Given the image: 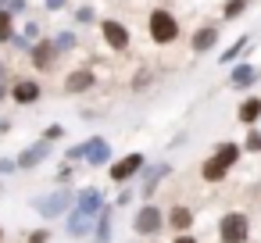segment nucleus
Masks as SVG:
<instances>
[{
  "mask_svg": "<svg viewBox=\"0 0 261 243\" xmlns=\"http://www.w3.org/2000/svg\"><path fill=\"white\" fill-rule=\"evenodd\" d=\"M175 243H197V239H193V236H186V232H182V236H175Z\"/></svg>",
  "mask_w": 261,
  "mask_h": 243,
  "instance_id": "nucleus-25",
  "label": "nucleus"
},
{
  "mask_svg": "<svg viewBox=\"0 0 261 243\" xmlns=\"http://www.w3.org/2000/svg\"><path fill=\"white\" fill-rule=\"evenodd\" d=\"M47 150H50L47 143H40V147H29V150H25V154H22L15 165H18V168H33V165H40V161L47 157Z\"/></svg>",
  "mask_w": 261,
  "mask_h": 243,
  "instance_id": "nucleus-11",
  "label": "nucleus"
},
{
  "mask_svg": "<svg viewBox=\"0 0 261 243\" xmlns=\"http://www.w3.org/2000/svg\"><path fill=\"white\" fill-rule=\"evenodd\" d=\"M254 79H257V68H250V65L232 68V86H250Z\"/></svg>",
  "mask_w": 261,
  "mask_h": 243,
  "instance_id": "nucleus-14",
  "label": "nucleus"
},
{
  "mask_svg": "<svg viewBox=\"0 0 261 243\" xmlns=\"http://www.w3.org/2000/svg\"><path fill=\"white\" fill-rule=\"evenodd\" d=\"M150 36H154L158 43H172V40L179 36L175 18H172L168 11H154V15H150Z\"/></svg>",
  "mask_w": 261,
  "mask_h": 243,
  "instance_id": "nucleus-4",
  "label": "nucleus"
},
{
  "mask_svg": "<svg viewBox=\"0 0 261 243\" xmlns=\"http://www.w3.org/2000/svg\"><path fill=\"white\" fill-rule=\"evenodd\" d=\"M247 147H250V150H261V132H250V136H247Z\"/></svg>",
  "mask_w": 261,
  "mask_h": 243,
  "instance_id": "nucleus-21",
  "label": "nucleus"
},
{
  "mask_svg": "<svg viewBox=\"0 0 261 243\" xmlns=\"http://www.w3.org/2000/svg\"><path fill=\"white\" fill-rule=\"evenodd\" d=\"M240 11H243V0H229V4H225V18H232Z\"/></svg>",
  "mask_w": 261,
  "mask_h": 243,
  "instance_id": "nucleus-19",
  "label": "nucleus"
},
{
  "mask_svg": "<svg viewBox=\"0 0 261 243\" xmlns=\"http://www.w3.org/2000/svg\"><path fill=\"white\" fill-rule=\"evenodd\" d=\"M93 214H100V190H83L79 200H75V211L68 218V232L72 236H83L93 222Z\"/></svg>",
  "mask_w": 261,
  "mask_h": 243,
  "instance_id": "nucleus-1",
  "label": "nucleus"
},
{
  "mask_svg": "<svg viewBox=\"0 0 261 243\" xmlns=\"http://www.w3.org/2000/svg\"><path fill=\"white\" fill-rule=\"evenodd\" d=\"M50 54H54V50H50L47 43H40V47L33 50V61H36V65H50Z\"/></svg>",
  "mask_w": 261,
  "mask_h": 243,
  "instance_id": "nucleus-18",
  "label": "nucleus"
},
{
  "mask_svg": "<svg viewBox=\"0 0 261 243\" xmlns=\"http://www.w3.org/2000/svg\"><path fill=\"white\" fill-rule=\"evenodd\" d=\"M215 40H218V29H200V33L193 36V50L200 54V50H207V47H211Z\"/></svg>",
  "mask_w": 261,
  "mask_h": 243,
  "instance_id": "nucleus-15",
  "label": "nucleus"
},
{
  "mask_svg": "<svg viewBox=\"0 0 261 243\" xmlns=\"http://www.w3.org/2000/svg\"><path fill=\"white\" fill-rule=\"evenodd\" d=\"M247 232H250V222H247L243 211H229V214L218 222V236H222V243H243Z\"/></svg>",
  "mask_w": 261,
  "mask_h": 243,
  "instance_id": "nucleus-3",
  "label": "nucleus"
},
{
  "mask_svg": "<svg viewBox=\"0 0 261 243\" xmlns=\"http://www.w3.org/2000/svg\"><path fill=\"white\" fill-rule=\"evenodd\" d=\"M240 50H243V43H236V47H229V50H225V58H222V61H236V54H240Z\"/></svg>",
  "mask_w": 261,
  "mask_h": 243,
  "instance_id": "nucleus-22",
  "label": "nucleus"
},
{
  "mask_svg": "<svg viewBox=\"0 0 261 243\" xmlns=\"http://www.w3.org/2000/svg\"><path fill=\"white\" fill-rule=\"evenodd\" d=\"M140 168H143V154H125L122 161L111 165V179H115V182H125V179H133Z\"/></svg>",
  "mask_w": 261,
  "mask_h": 243,
  "instance_id": "nucleus-5",
  "label": "nucleus"
},
{
  "mask_svg": "<svg viewBox=\"0 0 261 243\" xmlns=\"http://www.w3.org/2000/svg\"><path fill=\"white\" fill-rule=\"evenodd\" d=\"M100 29H104V40H108L111 50H125V47H129V29H125L122 22H104Z\"/></svg>",
  "mask_w": 261,
  "mask_h": 243,
  "instance_id": "nucleus-6",
  "label": "nucleus"
},
{
  "mask_svg": "<svg viewBox=\"0 0 261 243\" xmlns=\"http://www.w3.org/2000/svg\"><path fill=\"white\" fill-rule=\"evenodd\" d=\"M83 154H86V161H90V165H104L111 150H108V143H104V140H90V147H83Z\"/></svg>",
  "mask_w": 261,
  "mask_h": 243,
  "instance_id": "nucleus-10",
  "label": "nucleus"
},
{
  "mask_svg": "<svg viewBox=\"0 0 261 243\" xmlns=\"http://www.w3.org/2000/svg\"><path fill=\"white\" fill-rule=\"evenodd\" d=\"M236 161H240V147H236V143H222V147H218V150L200 165V175H204L207 182H218V179H222Z\"/></svg>",
  "mask_w": 261,
  "mask_h": 243,
  "instance_id": "nucleus-2",
  "label": "nucleus"
},
{
  "mask_svg": "<svg viewBox=\"0 0 261 243\" xmlns=\"http://www.w3.org/2000/svg\"><path fill=\"white\" fill-rule=\"evenodd\" d=\"M29 243H47V232H33V236H29Z\"/></svg>",
  "mask_w": 261,
  "mask_h": 243,
  "instance_id": "nucleus-24",
  "label": "nucleus"
},
{
  "mask_svg": "<svg viewBox=\"0 0 261 243\" xmlns=\"http://www.w3.org/2000/svg\"><path fill=\"white\" fill-rule=\"evenodd\" d=\"M0 100H4V86H0Z\"/></svg>",
  "mask_w": 261,
  "mask_h": 243,
  "instance_id": "nucleus-26",
  "label": "nucleus"
},
{
  "mask_svg": "<svg viewBox=\"0 0 261 243\" xmlns=\"http://www.w3.org/2000/svg\"><path fill=\"white\" fill-rule=\"evenodd\" d=\"M240 118L250 125V122H257L261 118V100H243V107H240Z\"/></svg>",
  "mask_w": 261,
  "mask_h": 243,
  "instance_id": "nucleus-16",
  "label": "nucleus"
},
{
  "mask_svg": "<svg viewBox=\"0 0 261 243\" xmlns=\"http://www.w3.org/2000/svg\"><path fill=\"white\" fill-rule=\"evenodd\" d=\"M36 97H40V86H36V83H18V86H15V100H18V104H33Z\"/></svg>",
  "mask_w": 261,
  "mask_h": 243,
  "instance_id": "nucleus-12",
  "label": "nucleus"
},
{
  "mask_svg": "<svg viewBox=\"0 0 261 243\" xmlns=\"http://www.w3.org/2000/svg\"><path fill=\"white\" fill-rule=\"evenodd\" d=\"M168 222H172V229H179V232H182V229H190L193 214H190V207H179V204H175V207H172V214H168Z\"/></svg>",
  "mask_w": 261,
  "mask_h": 243,
  "instance_id": "nucleus-13",
  "label": "nucleus"
},
{
  "mask_svg": "<svg viewBox=\"0 0 261 243\" xmlns=\"http://www.w3.org/2000/svg\"><path fill=\"white\" fill-rule=\"evenodd\" d=\"M65 207H68V193H50V197L36 200V211H40L43 218H58Z\"/></svg>",
  "mask_w": 261,
  "mask_h": 243,
  "instance_id": "nucleus-8",
  "label": "nucleus"
},
{
  "mask_svg": "<svg viewBox=\"0 0 261 243\" xmlns=\"http://www.w3.org/2000/svg\"><path fill=\"white\" fill-rule=\"evenodd\" d=\"M90 86H93V72H86V68H83V72H72V75L65 79V90H68V93H83V90H90Z\"/></svg>",
  "mask_w": 261,
  "mask_h": 243,
  "instance_id": "nucleus-9",
  "label": "nucleus"
},
{
  "mask_svg": "<svg viewBox=\"0 0 261 243\" xmlns=\"http://www.w3.org/2000/svg\"><path fill=\"white\" fill-rule=\"evenodd\" d=\"M111 236V211H100V225H97V243H108Z\"/></svg>",
  "mask_w": 261,
  "mask_h": 243,
  "instance_id": "nucleus-17",
  "label": "nucleus"
},
{
  "mask_svg": "<svg viewBox=\"0 0 261 243\" xmlns=\"http://www.w3.org/2000/svg\"><path fill=\"white\" fill-rule=\"evenodd\" d=\"M140 236H154L158 229H161V211L158 207H143L140 214H136V225H133Z\"/></svg>",
  "mask_w": 261,
  "mask_h": 243,
  "instance_id": "nucleus-7",
  "label": "nucleus"
},
{
  "mask_svg": "<svg viewBox=\"0 0 261 243\" xmlns=\"http://www.w3.org/2000/svg\"><path fill=\"white\" fill-rule=\"evenodd\" d=\"M15 168H18V165H15V161H0V172H4V175H11V172H15Z\"/></svg>",
  "mask_w": 261,
  "mask_h": 243,
  "instance_id": "nucleus-23",
  "label": "nucleus"
},
{
  "mask_svg": "<svg viewBox=\"0 0 261 243\" xmlns=\"http://www.w3.org/2000/svg\"><path fill=\"white\" fill-rule=\"evenodd\" d=\"M8 36H11V18L0 15V40H8Z\"/></svg>",
  "mask_w": 261,
  "mask_h": 243,
  "instance_id": "nucleus-20",
  "label": "nucleus"
}]
</instances>
